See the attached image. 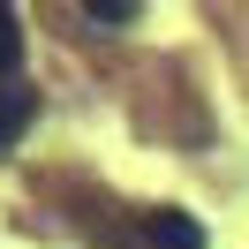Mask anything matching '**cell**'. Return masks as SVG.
Returning <instances> with one entry per match:
<instances>
[{"label": "cell", "mask_w": 249, "mask_h": 249, "mask_svg": "<svg viewBox=\"0 0 249 249\" xmlns=\"http://www.w3.org/2000/svg\"><path fill=\"white\" fill-rule=\"evenodd\" d=\"M83 16H91V23H136V8H128V0H91Z\"/></svg>", "instance_id": "obj_4"}, {"label": "cell", "mask_w": 249, "mask_h": 249, "mask_svg": "<svg viewBox=\"0 0 249 249\" xmlns=\"http://www.w3.org/2000/svg\"><path fill=\"white\" fill-rule=\"evenodd\" d=\"M16 61H23V23H16V8H0V83H8Z\"/></svg>", "instance_id": "obj_3"}, {"label": "cell", "mask_w": 249, "mask_h": 249, "mask_svg": "<svg viewBox=\"0 0 249 249\" xmlns=\"http://www.w3.org/2000/svg\"><path fill=\"white\" fill-rule=\"evenodd\" d=\"M151 242L159 249H204V227L189 212H151Z\"/></svg>", "instance_id": "obj_2"}, {"label": "cell", "mask_w": 249, "mask_h": 249, "mask_svg": "<svg viewBox=\"0 0 249 249\" xmlns=\"http://www.w3.org/2000/svg\"><path fill=\"white\" fill-rule=\"evenodd\" d=\"M31 121H38V98L23 91V83H0V159L23 143V128H31Z\"/></svg>", "instance_id": "obj_1"}]
</instances>
